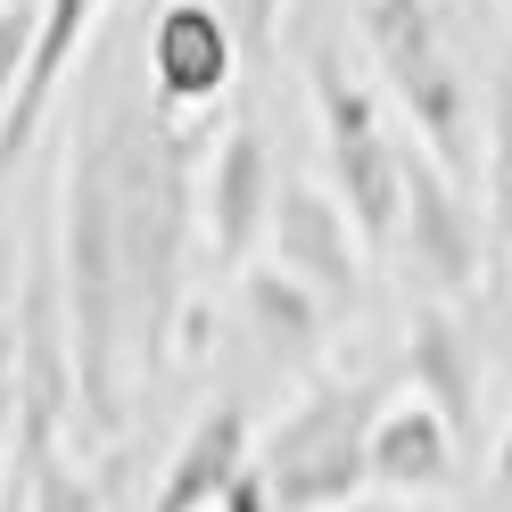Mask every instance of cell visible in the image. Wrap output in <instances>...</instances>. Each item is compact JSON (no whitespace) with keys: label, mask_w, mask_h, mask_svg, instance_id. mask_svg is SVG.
Wrapping results in <instances>:
<instances>
[{"label":"cell","mask_w":512,"mask_h":512,"mask_svg":"<svg viewBox=\"0 0 512 512\" xmlns=\"http://www.w3.org/2000/svg\"><path fill=\"white\" fill-rule=\"evenodd\" d=\"M141 75L174 116L215 108L223 91H232V75H240L232 9H223V0H166V9L141 25Z\"/></svg>","instance_id":"obj_5"},{"label":"cell","mask_w":512,"mask_h":512,"mask_svg":"<svg viewBox=\"0 0 512 512\" xmlns=\"http://www.w3.org/2000/svg\"><path fill=\"white\" fill-rule=\"evenodd\" d=\"M455 422L430 405V397H389L380 422L364 438V488H389V496H422L455 479Z\"/></svg>","instance_id":"obj_11"},{"label":"cell","mask_w":512,"mask_h":512,"mask_svg":"<svg viewBox=\"0 0 512 512\" xmlns=\"http://www.w3.org/2000/svg\"><path fill=\"white\" fill-rule=\"evenodd\" d=\"M347 9H356V34H364L380 91L422 133L430 166H446V174L471 166V91H463V67L438 34V9L430 0H347Z\"/></svg>","instance_id":"obj_4"},{"label":"cell","mask_w":512,"mask_h":512,"mask_svg":"<svg viewBox=\"0 0 512 512\" xmlns=\"http://www.w3.org/2000/svg\"><path fill=\"white\" fill-rule=\"evenodd\" d=\"M0 9H34V0H0Z\"/></svg>","instance_id":"obj_19"},{"label":"cell","mask_w":512,"mask_h":512,"mask_svg":"<svg viewBox=\"0 0 512 512\" xmlns=\"http://www.w3.org/2000/svg\"><path fill=\"white\" fill-rule=\"evenodd\" d=\"M75 149L100 174V207H108L116 273H124V314H133V389H149L182 339L199 182H190V141H182L174 108L149 91L141 58L100 42V75L83 91Z\"/></svg>","instance_id":"obj_1"},{"label":"cell","mask_w":512,"mask_h":512,"mask_svg":"<svg viewBox=\"0 0 512 512\" xmlns=\"http://www.w3.org/2000/svg\"><path fill=\"white\" fill-rule=\"evenodd\" d=\"M248 471H256V430H248V405H240V397H215L199 422L182 430V446H174L166 479H157L149 512H223Z\"/></svg>","instance_id":"obj_9"},{"label":"cell","mask_w":512,"mask_h":512,"mask_svg":"<svg viewBox=\"0 0 512 512\" xmlns=\"http://www.w3.org/2000/svg\"><path fill=\"white\" fill-rule=\"evenodd\" d=\"M9 397H17V339H0V413H9Z\"/></svg>","instance_id":"obj_17"},{"label":"cell","mask_w":512,"mask_h":512,"mask_svg":"<svg viewBox=\"0 0 512 512\" xmlns=\"http://www.w3.org/2000/svg\"><path fill=\"white\" fill-rule=\"evenodd\" d=\"M223 9H232V25H240V50H265L281 34V9H290V0H223Z\"/></svg>","instance_id":"obj_15"},{"label":"cell","mask_w":512,"mask_h":512,"mask_svg":"<svg viewBox=\"0 0 512 512\" xmlns=\"http://www.w3.org/2000/svg\"><path fill=\"white\" fill-rule=\"evenodd\" d=\"M356 240H364L356 215H347L331 190H314V182L281 190V207H273V265L290 281H306L323 306L356 298Z\"/></svg>","instance_id":"obj_10"},{"label":"cell","mask_w":512,"mask_h":512,"mask_svg":"<svg viewBox=\"0 0 512 512\" xmlns=\"http://www.w3.org/2000/svg\"><path fill=\"white\" fill-rule=\"evenodd\" d=\"M248 323H256V339H265L273 347V356H290V364H306L314 356V347H323V298H314L306 290V281H290V273H281V265H256L248 273Z\"/></svg>","instance_id":"obj_13"},{"label":"cell","mask_w":512,"mask_h":512,"mask_svg":"<svg viewBox=\"0 0 512 512\" xmlns=\"http://www.w3.org/2000/svg\"><path fill=\"white\" fill-rule=\"evenodd\" d=\"M488 232H496V265L512 281V91H496V124H488Z\"/></svg>","instance_id":"obj_14"},{"label":"cell","mask_w":512,"mask_h":512,"mask_svg":"<svg viewBox=\"0 0 512 512\" xmlns=\"http://www.w3.org/2000/svg\"><path fill=\"white\" fill-rule=\"evenodd\" d=\"M306 91H314V124H323V166H331V199L356 215L364 248L397 240V207H405V149L389 141L380 91L339 58V42L306 50Z\"/></svg>","instance_id":"obj_3"},{"label":"cell","mask_w":512,"mask_h":512,"mask_svg":"<svg viewBox=\"0 0 512 512\" xmlns=\"http://www.w3.org/2000/svg\"><path fill=\"white\" fill-rule=\"evenodd\" d=\"M405 372H413V397H430L455 430L479 422V347L446 298H422L405 314Z\"/></svg>","instance_id":"obj_12"},{"label":"cell","mask_w":512,"mask_h":512,"mask_svg":"<svg viewBox=\"0 0 512 512\" xmlns=\"http://www.w3.org/2000/svg\"><path fill=\"white\" fill-rule=\"evenodd\" d=\"M273 207H281V182H273V149H265V124L240 116L232 133L215 141L207 157V182H199V223L223 265H248L256 240L273 232Z\"/></svg>","instance_id":"obj_7"},{"label":"cell","mask_w":512,"mask_h":512,"mask_svg":"<svg viewBox=\"0 0 512 512\" xmlns=\"http://www.w3.org/2000/svg\"><path fill=\"white\" fill-rule=\"evenodd\" d=\"M380 380H314V389L256 438V479L273 512H339L364 496V438L380 422Z\"/></svg>","instance_id":"obj_2"},{"label":"cell","mask_w":512,"mask_h":512,"mask_svg":"<svg viewBox=\"0 0 512 512\" xmlns=\"http://www.w3.org/2000/svg\"><path fill=\"white\" fill-rule=\"evenodd\" d=\"M0 488H9V430H0Z\"/></svg>","instance_id":"obj_18"},{"label":"cell","mask_w":512,"mask_h":512,"mask_svg":"<svg viewBox=\"0 0 512 512\" xmlns=\"http://www.w3.org/2000/svg\"><path fill=\"white\" fill-rule=\"evenodd\" d=\"M405 273L422 281V298H463L479 281V256H488V232L471 223L463 190L446 166H430V157L405 149V207H397V240Z\"/></svg>","instance_id":"obj_6"},{"label":"cell","mask_w":512,"mask_h":512,"mask_svg":"<svg viewBox=\"0 0 512 512\" xmlns=\"http://www.w3.org/2000/svg\"><path fill=\"white\" fill-rule=\"evenodd\" d=\"M488 479H496V496H512V422L496 430V455H488Z\"/></svg>","instance_id":"obj_16"},{"label":"cell","mask_w":512,"mask_h":512,"mask_svg":"<svg viewBox=\"0 0 512 512\" xmlns=\"http://www.w3.org/2000/svg\"><path fill=\"white\" fill-rule=\"evenodd\" d=\"M91 34H108V0H42L34 9V58H25V83H17V108L0 116V199L34 149V124L50 116L58 83L75 75V58L91 50Z\"/></svg>","instance_id":"obj_8"},{"label":"cell","mask_w":512,"mask_h":512,"mask_svg":"<svg viewBox=\"0 0 512 512\" xmlns=\"http://www.w3.org/2000/svg\"><path fill=\"white\" fill-rule=\"evenodd\" d=\"M504 9H512V0H504Z\"/></svg>","instance_id":"obj_20"}]
</instances>
